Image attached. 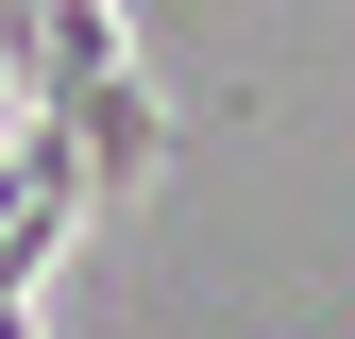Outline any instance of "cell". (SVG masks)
Here are the masks:
<instances>
[{"mask_svg":"<svg viewBox=\"0 0 355 339\" xmlns=\"http://www.w3.org/2000/svg\"><path fill=\"white\" fill-rule=\"evenodd\" d=\"M102 204V170H85V119L68 102H17V136H0V322L34 306V272H51V238Z\"/></svg>","mask_w":355,"mask_h":339,"instance_id":"cell-1","label":"cell"},{"mask_svg":"<svg viewBox=\"0 0 355 339\" xmlns=\"http://www.w3.org/2000/svg\"><path fill=\"white\" fill-rule=\"evenodd\" d=\"M68 119H85V170H102V187H153V153H169V119H153V85H136V68H102V85H68Z\"/></svg>","mask_w":355,"mask_h":339,"instance_id":"cell-2","label":"cell"},{"mask_svg":"<svg viewBox=\"0 0 355 339\" xmlns=\"http://www.w3.org/2000/svg\"><path fill=\"white\" fill-rule=\"evenodd\" d=\"M0 102H17V51H0Z\"/></svg>","mask_w":355,"mask_h":339,"instance_id":"cell-3","label":"cell"}]
</instances>
